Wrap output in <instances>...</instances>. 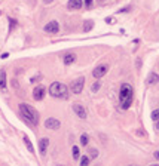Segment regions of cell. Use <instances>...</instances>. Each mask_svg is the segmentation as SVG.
<instances>
[{
	"mask_svg": "<svg viewBox=\"0 0 159 166\" xmlns=\"http://www.w3.org/2000/svg\"><path fill=\"white\" fill-rule=\"evenodd\" d=\"M19 111H21L22 117H24L25 120H28L31 125H34V126L39 125V113L36 111L34 107H31V105L22 102V104H19Z\"/></svg>",
	"mask_w": 159,
	"mask_h": 166,
	"instance_id": "obj_1",
	"label": "cell"
},
{
	"mask_svg": "<svg viewBox=\"0 0 159 166\" xmlns=\"http://www.w3.org/2000/svg\"><path fill=\"white\" fill-rule=\"evenodd\" d=\"M132 96H134V91H132V86L124 83L121 86V92H119V99H121V105L122 108H129L131 102H132Z\"/></svg>",
	"mask_w": 159,
	"mask_h": 166,
	"instance_id": "obj_2",
	"label": "cell"
},
{
	"mask_svg": "<svg viewBox=\"0 0 159 166\" xmlns=\"http://www.w3.org/2000/svg\"><path fill=\"white\" fill-rule=\"evenodd\" d=\"M49 93L54 98H69V88L64 83L60 82H54L49 86Z\"/></svg>",
	"mask_w": 159,
	"mask_h": 166,
	"instance_id": "obj_3",
	"label": "cell"
},
{
	"mask_svg": "<svg viewBox=\"0 0 159 166\" xmlns=\"http://www.w3.org/2000/svg\"><path fill=\"white\" fill-rule=\"evenodd\" d=\"M83 85H85V77H79V79H76L73 83H71V93H80L83 91Z\"/></svg>",
	"mask_w": 159,
	"mask_h": 166,
	"instance_id": "obj_4",
	"label": "cell"
},
{
	"mask_svg": "<svg viewBox=\"0 0 159 166\" xmlns=\"http://www.w3.org/2000/svg\"><path fill=\"white\" fill-rule=\"evenodd\" d=\"M60 126H61V123H60V120H58V119L48 117V119L45 120V128H46V129L55 130V129H60Z\"/></svg>",
	"mask_w": 159,
	"mask_h": 166,
	"instance_id": "obj_5",
	"label": "cell"
},
{
	"mask_svg": "<svg viewBox=\"0 0 159 166\" xmlns=\"http://www.w3.org/2000/svg\"><path fill=\"white\" fill-rule=\"evenodd\" d=\"M45 92H46L45 86L39 85V86H36L34 91H33V98H34L36 101H42V99L45 98Z\"/></svg>",
	"mask_w": 159,
	"mask_h": 166,
	"instance_id": "obj_6",
	"label": "cell"
},
{
	"mask_svg": "<svg viewBox=\"0 0 159 166\" xmlns=\"http://www.w3.org/2000/svg\"><path fill=\"white\" fill-rule=\"evenodd\" d=\"M43 30H45L46 33H49V34H57L58 30H60V25H58L57 21H51V22H48V24L45 25Z\"/></svg>",
	"mask_w": 159,
	"mask_h": 166,
	"instance_id": "obj_7",
	"label": "cell"
},
{
	"mask_svg": "<svg viewBox=\"0 0 159 166\" xmlns=\"http://www.w3.org/2000/svg\"><path fill=\"white\" fill-rule=\"evenodd\" d=\"M107 70H109V67H107V65H98V67L92 71V76H94L95 79H101V77L107 73Z\"/></svg>",
	"mask_w": 159,
	"mask_h": 166,
	"instance_id": "obj_8",
	"label": "cell"
},
{
	"mask_svg": "<svg viewBox=\"0 0 159 166\" xmlns=\"http://www.w3.org/2000/svg\"><path fill=\"white\" fill-rule=\"evenodd\" d=\"M73 111L77 114V117H80V119H86V110H85L83 105H80V104H74V105H73Z\"/></svg>",
	"mask_w": 159,
	"mask_h": 166,
	"instance_id": "obj_9",
	"label": "cell"
},
{
	"mask_svg": "<svg viewBox=\"0 0 159 166\" xmlns=\"http://www.w3.org/2000/svg\"><path fill=\"white\" fill-rule=\"evenodd\" d=\"M82 6H83L82 0H69V3H67V8L70 11H79Z\"/></svg>",
	"mask_w": 159,
	"mask_h": 166,
	"instance_id": "obj_10",
	"label": "cell"
},
{
	"mask_svg": "<svg viewBox=\"0 0 159 166\" xmlns=\"http://www.w3.org/2000/svg\"><path fill=\"white\" fill-rule=\"evenodd\" d=\"M48 146H49V139H48V138H42V139L39 141V148H40V153H42V156H45Z\"/></svg>",
	"mask_w": 159,
	"mask_h": 166,
	"instance_id": "obj_11",
	"label": "cell"
},
{
	"mask_svg": "<svg viewBox=\"0 0 159 166\" xmlns=\"http://www.w3.org/2000/svg\"><path fill=\"white\" fill-rule=\"evenodd\" d=\"M159 82V76L156 73H150L147 76V83L149 85H156Z\"/></svg>",
	"mask_w": 159,
	"mask_h": 166,
	"instance_id": "obj_12",
	"label": "cell"
},
{
	"mask_svg": "<svg viewBox=\"0 0 159 166\" xmlns=\"http://www.w3.org/2000/svg\"><path fill=\"white\" fill-rule=\"evenodd\" d=\"M74 61H76V55H74V54H67V55L64 56V64H66V65H70Z\"/></svg>",
	"mask_w": 159,
	"mask_h": 166,
	"instance_id": "obj_13",
	"label": "cell"
},
{
	"mask_svg": "<svg viewBox=\"0 0 159 166\" xmlns=\"http://www.w3.org/2000/svg\"><path fill=\"white\" fill-rule=\"evenodd\" d=\"M0 89H6V73L0 71Z\"/></svg>",
	"mask_w": 159,
	"mask_h": 166,
	"instance_id": "obj_14",
	"label": "cell"
},
{
	"mask_svg": "<svg viewBox=\"0 0 159 166\" xmlns=\"http://www.w3.org/2000/svg\"><path fill=\"white\" fill-rule=\"evenodd\" d=\"M71 153H73V159H74V160L80 159V150H79L77 146H74V147L71 148Z\"/></svg>",
	"mask_w": 159,
	"mask_h": 166,
	"instance_id": "obj_15",
	"label": "cell"
},
{
	"mask_svg": "<svg viewBox=\"0 0 159 166\" xmlns=\"http://www.w3.org/2000/svg\"><path fill=\"white\" fill-rule=\"evenodd\" d=\"M88 153H89L88 156L91 157V159H95V157L98 156V150H97V148H89Z\"/></svg>",
	"mask_w": 159,
	"mask_h": 166,
	"instance_id": "obj_16",
	"label": "cell"
},
{
	"mask_svg": "<svg viewBox=\"0 0 159 166\" xmlns=\"http://www.w3.org/2000/svg\"><path fill=\"white\" fill-rule=\"evenodd\" d=\"M92 27H94V22H92V21H85L83 31H89V30H92Z\"/></svg>",
	"mask_w": 159,
	"mask_h": 166,
	"instance_id": "obj_17",
	"label": "cell"
},
{
	"mask_svg": "<svg viewBox=\"0 0 159 166\" xmlns=\"http://www.w3.org/2000/svg\"><path fill=\"white\" fill-rule=\"evenodd\" d=\"M88 141H89V136L86 133H82V136H80V144H82V146H88Z\"/></svg>",
	"mask_w": 159,
	"mask_h": 166,
	"instance_id": "obj_18",
	"label": "cell"
},
{
	"mask_svg": "<svg viewBox=\"0 0 159 166\" xmlns=\"http://www.w3.org/2000/svg\"><path fill=\"white\" fill-rule=\"evenodd\" d=\"M24 143H25V146H27V148L30 150V153H34V148H33V146H31V143H30V139H28L27 136H24Z\"/></svg>",
	"mask_w": 159,
	"mask_h": 166,
	"instance_id": "obj_19",
	"label": "cell"
},
{
	"mask_svg": "<svg viewBox=\"0 0 159 166\" xmlns=\"http://www.w3.org/2000/svg\"><path fill=\"white\" fill-rule=\"evenodd\" d=\"M89 159H91L89 156H83V157H80V165H82V166L88 165V163H89Z\"/></svg>",
	"mask_w": 159,
	"mask_h": 166,
	"instance_id": "obj_20",
	"label": "cell"
},
{
	"mask_svg": "<svg viewBox=\"0 0 159 166\" xmlns=\"http://www.w3.org/2000/svg\"><path fill=\"white\" fill-rule=\"evenodd\" d=\"M152 120H159V108L158 110H155V111H152Z\"/></svg>",
	"mask_w": 159,
	"mask_h": 166,
	"instance_id": "obj_21",
	"label": "cell"
},
{
	"mask_svg": "<svg viewBox=\"0 0 159 166\" xmlns=\"http://www.w3.org/2000/svg\"><path fill=\"white\" fill-rule=\"evenodd\" d=\"M100 86H101V82H95V83L92 85V91H94V92H97V91L100 89Z\"/></svg>",
	"mask_w": 159,
	"mask_h": 166,
	"instance_id": "obj_22",
	"label": "cell"
},
{
	"mask_svg": "<svg viewBox=\"0 0 159 166\" xmlns=\"http://www.w3.org/2000/svg\"><path fill=\"white\" fill-rule=\"evenodd\" d=\"M83 5H85V8H86V9H91V8H92V5H94V2H92V0H85V2H83Z\"/></svg>",
	"mask_w": 159,
	"mask_h": 166,
	"instance_id": "obj_23",
	"label": "cell"
},
{
	"mask_svg": "<svg viewBox=\"0 0 159 166\" xmlns=\"http://www.w3.org/2000/svg\"><path fill=\"white\" fill-rule=\"evenodd\" d=\"M153 156H155V159H156V160H159V151H155V154H153Z\"/></svg>",
	"mask_w": 159,
	"mask_h": 166,
	"instance_id": "obj_24",
	"label": "cell"
},
{
	"mask_svg": "<svg viewBox=\"0 0 159 166\" xmlns=\"http://www.w3.org/2000/svg\"><path fill=\"white\" fill-rule=\"evenodd\" d=\"M112 21H113V19H112V18H106V22H107V24H113Z\"/></svg>",
	"mask_w": 159,
	"mask_h": 166,
	"instance_id": "obj_25",
	"label": "cell"
},
{
	"mask_svg": "<svg viewBox=\"0 0 159 166\" xmlns=\"http://www.w3.org/2000/svg\"><path fill=\"white\" fill-rule=\"evenodd\" d=\"M43 2H45V3H46V5H48V3H52L54 0H43Z\"/></svg>",
	"mask_w": 159,
	"mask_h": 166,
	"instance_id": "obj_26",
	"label": "cell"
},
{
	"mask_svg": "<svg viewBox=\"0 0 159 166\" xmlns=\"http://www.w3.org/2000/svg\"><path fill=\"white\" fill-rule=\"evenodd\" d=\"M156 129L159 130V122H158V123H156Z\"/></svg>",
	"mask_w": 159,
	"mask_h": 166,
	"instance_id": "obj_27",
	"label": "cell"
},
{
	"mask_svg": "<svg viewBox=\"0 0 159 166\" xmlns=\"http://www.w3.org/2000/svg\"><path fill=\"white\" fill-rule=\"evenodd\" d=\"M100 2H104V0H100Z\"/></svg>",
	"mask_w": 159,
	"mask_h": 166,
	"instance_id": "obj_28",
	"label": "cell"
}]
</instances>
